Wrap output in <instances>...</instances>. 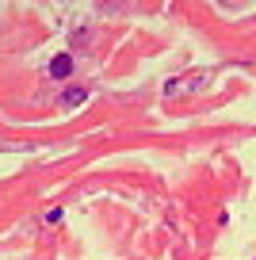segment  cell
<instances>
[{
	"instance_id": "obj_1",
	"label": "cell",
	"mask_w": 256,
	"mask_h": 260,
	"mask_svg": "<svg viewBox=\"0 0 256 260\" xmlns=\"http://www.w3.org/2000/svg\"><path fill=\"white\" fill-rule=\"evenodd\" d=\"M73 73V54H57L54 61H50V77H57V81H65V77Z\"/></svg>"
},
{
	"instance_id": "obj_3",
	"label": "cell",
	"mask_w": 256,
	"mask_h": 260,
	"mask_svg": "<svg viewBox=\"0 0 256 260\" xmlns=\"http://www.w3.org/2000/svg\"><path fill=\"white\" fill-rule=\"evenodd\" d=\"M61 214H65L61 207H50V211H46V222H61Z\"/></svg>"
},
{
	"instance_id": "obj_2",
	"label": "cell",
	"mask_w": 256,
	"mask_h": 260,
	"mask_svg": "<svg viewBox=\"0 0 256 260\" xmlns=\"http://www.w3.org/2000/svg\"><path fill=\"white\" fill-rule=\"evenodd\" d=\"M84 100H88V92H84V88H65L61 96H57V104H61V107H80Z\"/></svg>"
}]
</instances>
